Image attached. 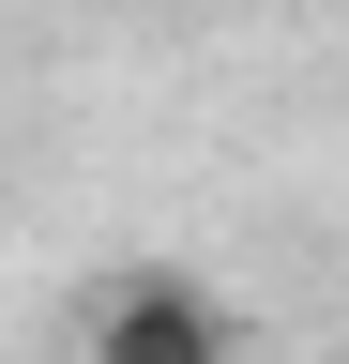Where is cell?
<instances>
[{"label": "cell", "mask_w": 349, "mask_h": 364, "mask_svg": "<svg viewBox=\"0 0 349 364\" xmlns=\"http://www.w3.org/2000/svg\"><path fill=\"white\" fill-rule=\"evenodd\" d=\"M76 364H243V318L198 289V273H122V289L76 318Z\"/></svg>", "instance_id": "1"}, {"label": "cell", "mask_w": 349, "mask_h": 364, "mask_svg": "<svg viewBox=\"0 0 349 364\" xmlns=\"http://www.w3.org/2000/svg\"><path fill=\"white\" fill-rule=\"evenodd\" d=\"M334 16H349V0H334Z\"/></svg>", "instance_id": "2"}]
</instances>
